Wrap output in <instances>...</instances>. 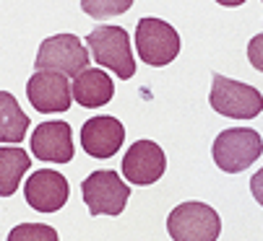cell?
<instances>
[{
	"label": "cell",
	"mask_w": 263,
	"mask_h": 241,
	"mask_svg": "<svg viewBox=\"0 0 263 241\" xmlns=\"http://www.w3.org/2000/svg\"><path fill=\"white\" fill-rule=\"evenodd\" d=\"M260 153H263V138L250 127H230L219 133L211 148L214 164L227 174H240L250 169L260 158Z\"/></svg>",
	"instance_id": "obj_1"
},
{
	"label": "cell",
	"mask_w": 263,
	"mask_h": 241,
	"mask_svg": "<svg viewBox=\"0 0 263 241\" xmlns=\"http://www.w3.org/2000/svg\"><path fill=\"white\" fill-rule=\"evenodd\" d=\"M86 45L97 65H104L112 70L120 80H128L136 75V60L130 55V39L123 26H97L89 36Z\"/></svg>",
	"instance_id": "obj_2"
},
{
	"label": "cell",
	"mask_w": 263,
	"mask_h": 241,
	"mask_svg": "<svg viewBox=\"0 0 263 241\" xmlns=\"http://www.w3.org/2000/svg\"><path fill=\"white\" fill-rule=\"evenodd\" d=\"M167 231L172 241H216L221 236V218L211 205L191 200L167 215Z\"/></svg>",
	"instance_id": "obj_3"
},
{
	"label": "cell",
	"mask_w": 263,
	"mask_h": 241,
	"mask_svg": "<svg viewBox=\"0 0 263 241\" xmlns=\"http://www.w3.org/2000/svg\"><path fill=\"white\" fill-rule=\"evenodd\" d=\"M209 101L214 112L230 119H255L263 112V94L258 89L219 73H214Z\"/></svg>",
	"instance_id": "obj_4"
},
{
	"label": "cell",
	"mask_w": 263,
	"mask_h": 241,
	"mask_svg": "<svg viewBox=\"0 0 263 241\" xmlns=\"http://www.w3.org/2000/svg\"><path fill=\"white\" fill-rule=\"evenodd\" d=\"M136 47H138V57L146 65L164 68L180 55L182 42L172 24L148 16V18H141L136 26Z\"/></svg>",
	"instance_id": "obj_5"
},
{
	"label": "cell",
	"mask_w": 263,
	"mask_h": 241,
	"mask_svg": "<svg viewBox=\"0 0 263 241\" xmlns=\"http://www.w3.org/2000/svg\"><path fill=\"white\" fill-rule=\"evenodd\" d=\"M89 50L73 34H55L40 45L34 68L36 70H55L68 78H76L89 68Z\"/></svg>",
	"instance_id": "obj_6"
},
{
	"label": "cell",
	"mask_w": 263,
	"mask_h": 241,
	"mask_svg": "<svg viewBox=\"0 0 263 241\" xmlns=\"http://www.w3.org/2000/svg\"><path fill=\"white\" fill-rule=\"evenodd\" d=\"M84 203L91 215H120L130 197V187L118 177V171H94L81 184Z\"/></svg>",
	"instance_id": "obj_7"
},
{
	"label": "cell",
	"mask_w": 263,
	"mask_h": 241,
	"mask_svg": "<svg viewBox=\"0 0 263 241\" xmlns=\"http://www.w3.org/2000/svg\"><path fill=\"white\" fill-rule=\"evenodd\" d=\"M26 99L29 104L42 112V114H55V112H68L73 101V89L68 78L55 70H36L26 80Z\"/></svg>",
	"instance_id": "obj_8"
},
{
	"label": "cell",
	"mask_w": 263,
	"mask_h": 241,
	"mask_svg": "<svg viewBox=\"0 0 263 241\" xmlns=\"http://www.w3.org/2000/svg\"><path fill=\"white\" fill-rule=\"evenodd\" d=\"M167 169V156L154 140H136L123 156V177L128 184L148 187L162 179Z\"/></svg>",
	"instance_id": "obj_9"
},
{
	"label": "cell",
	"mask_w": 263,
	"mask_h": 241,
	"mask_svg": "<svg viewBox=\"0 0 263 241\" xmlns=\"http://www.w3.org/2000/svg\"><path fill=\"white\" fill-rule=\"evenodd\" d=\"M68 194H70L68 179L60 171H52V169L34 171L24 184L26 205L40 210V213H58L68 203Z\"/></svg>",
	"instance_id": "obj_10"
},
{
	"label": "cell",
	"mask_w": 263,
	"mask_h": 241,
	"mask_svg": "<svg viewBox=\"0 0 263 241\" xmlns=\"http://www.w3.org/2000/svg\"><path fill=\"white\" fill-rule=\"evenodd\" d=\"M31 153L45 164H70L73 161V130L68 122H40L31 133Z\"/></svg>",
	"instance_id": "obj_11"
},
{
	"label": "cell",
	"mask_w": 263,
	"mask_h": 241,
	"mask_svg": "<svg viewBox=\"0 0 263 241\" xmlns=\"http://www.w3.org/2000/svg\"><path fill=\"white\" fill-rule=\"evenodd\" d=\"M125 143V127L115 117H91L81 127V148L91 158H112Z\"/></svg>",
	"instance_id": "obj_12"
},
{
	"label": "cell",
	"mask_w": 263,
	"mask_h": 241,
	"mask_svg": "<svg viewBox=\"0 0 263 241\" xmlns=\"http://www.w3.org/2000/svg\"><path fill=\"white\" fill-rule=\"evenodd\" d=\"M73 99H76L81 106H104L112 101L115 96V83H112V78L99 70V68H86L81 75H76L73 80Z\"/></svg>",
	"instance_id": "obj_13"
},
{
	"label": "cell",
	"mask_w": 263,
	"mask_h": 241,
	"mask_svg": "<svg viewBox=\"0 0 263 241\" xmlns=\"http://www.w3.org/2000/svg\"><path fill=\"white\" fill-rule=\"evenodd\" d=\"M31 169V158L18 145H0V197H11L21 177Z\"/></svg>",
	"instance_id": "obj_14"
},
{
	"label": "cell",
	"mask_w": 263,
	"mask_h": 241,
	"mask_svg": "<svg viewBox=\"0 0 263 241\" xmlns=\"http://www.w3.org/2000/svg\"><path fill=\"white\" fill-rule=\"evenodd\" d=\"M29 130V117L18 106L16 96L0 91V143H21Z\"/></svg>",
	"instance_id": "obj_15"
},
{
	"label": "cell",
	"mask_w": 263,
	"mask_h": 241,
	"mask_svg": "<svg viewBox=\"0 0 263 241\" xmlns=\"http://www.w3.org/2000/svg\"><path fill=\"white\" fill-rule=\"evenodd\" d=\"M133 0H81V11L91 18H112L130 11Z\"/></svg>",
	"instance_id": "obj_16"
},
{
	"label": "cell",
	"mask_w": 263,
	"mask_h": 241,
	"mask_svg": "<svg viewBox=\"0 0 263 241\" xmlns=\"http://www.w3.org/2000/svg\"><path fill=\"white\" fill-rule=\"evenodd\" d=\"M8 241H60V236L47 223H21V226H13V231L8 233Z\"/></svg>",
	"instance_id": "obj_17"
},
{
	"label": "cell",
	"mask_w": 263,
	"mask_h": 241,
	"mask_svg": "<svg viewBox=\"0 0 263 241\" xmlns=\"http://www.w3.org/2000/svg\"><path fill=\"white\" fill-rule=\"evenodd\" d=\"M248 60L255 70L263 73V34H255L248 45Z\"/></svg>",
	"instance_id": "obj_18"
},
{
	"label": "cell",
	"mask_w": 263,
	"mask_h": 241,
	"mask_svg": "<svg viewBox=\"0 0 263 241\" xmlns=\"http://www.w3.org/2000/svg\"><path fill=\"white\" fill-rule=\"evenodd\" d=\"M250 192H253V197H255V203L263 208V169H258V171L253 174V179H250Z\"/></svg>",
	"instance_id": "obj_19"
},
{
	"label": "cell",
	"mask_w": 263,
	"mask_h": 241,
	"mask_svg": "<svg viewBox=\"0 0 263 241\" xmlns=\"http://www.w3.org/2000/svg\"><path fill=\"white\" fill-rule=\"evenodd\" d=\"M219 6H227V8H237V6H242L245 0H216Z\"/></svg>",
	"instance_id": "obj_20"
}]
</instances>
